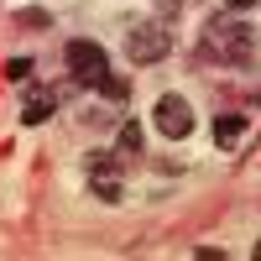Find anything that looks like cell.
Listing matches in <instances>:
<instances>
[{"label": "cell", "mask_w": 261, "mask_h": 261, "mask_svg": "<svg viewBox=\"0 0 261 261\" xmlns=\"http://www.w3.org/2000/svg\"><path fill=\"white\" fill-rule=\"evenodd\" d=\"M204 47L220 58V63H246L256 53V32L246 27L241 16H214L204 27Z\"/></svg>", "instance_id": "obj_1"}, {"label": "cell", "mask_w": 261, "mask_h": 261, "mask_svg": "<svg viewBox=\"0 0 261 261\" xmlns=\"http://www.w3.org/2000/svg\"><path fill=\"white\" fill-rule=\"evenodd\" d=\"M167 47H172V32L162 21H141V27L125 32V58L130 63H157V58H167Z\"/></svg>", "instance_id": "obj_2"}, {"label": "cell", "mask_w": 261, "mask_h": 261, "mask_svg": "<svg viewBox=\"0 0 261 261\" xmlns=\"http://www.w3.org/2000/svg\"><path fill=\"white\" fill-rule=\"evenodd\" d=\"M63 58H68V73H79L84 84H99L105 73H110L105 47H99V42H89V37H73L68 47H63Z\"/></svg>", "instance_id": "obj_3"}, {"label": "cell", "mask_w": 261, "mask_h": 261, "mask_svg": "<svg viewBox=\"0 0 261 261\" xmlns=\"http://www.w3.org/2000/svg\"><path fill=\"white\" fill-rule=\"evenodd\" d=\"M151 120H157V130H162L167 141H188L193 136V105L183 94H162L157 110H151Z\"/></svg>", "instance_id": "obj_4"}, {"label": "cell", "mask_w": 261, "mask_h": 261, "mask_svg": "<svg viewBox=\"0 0 261 261\" xmlns=\"http://www.w3.org/2000/svg\"><path fill=\"white\" fill-rule=\"evenodd\" d=\"M89 188H94V199H105V204H120V172H115V151H94V157H89Z\"/></svg>", "instance_id": "obj_5"}, {"label": "cell", "mask_w": 261, "mask_h": 261, "mask_svg": "<svg viewBox=\"0 0 261 261\" xmlns=\"http://www.w3.org/2000/svg\"><path fill=\"white\" fill-rule=\"evenodd\" d=\"M53 105H58L53 89H32L27 99H21V120H27V125H42V120L53 115Z\"/></svg>", "instance_id": "obj_6"}, {"label": "cell", "mask_w": 261, "mask_h": 261, "mask_svg": "<svg viewBox=\"0 0 261 261\" xmlns=\"http://www.w3.org/2000/svg\"><path fill=\"white\" fill-rule=\"evenodd\" d=\"M241 136H246V115H220L214 120V141L220 146H241Z\"/></svg>", "instance_id": "obj_7"}, {"label": "cell", "mask_w": 261, "mask_h": 261, "mask_svg": "<svg viewBox=\"0 0 261 261\" xmlns=\"http://www.w3.org/2000/svg\"><path fill=\"white\" fill-rule=\"evenodd\" d=\"M120 157H141V125L136 120L120 125Z\"/></svg>", "instance_id": "obj_8"}, {"label": "cell", "mask_w": 261, "mask_h": 261, "mask_svg": "<svg viewBox=\"0 0 261 261\" xmlns=\"http://www.w3.org/2000/svg\"><path fill=\"white\" fill-rule=\"evenodd\" d=\"M99 89L110 94V99H120V94H125V79H110V73H105V79H99Z\"/></svg>", "instance_id": "obj_9"}, {"label": "cell", "mask_w": 261, "mask_h": 261, "mask_svg": "<svg viewBox=\"0 0 261 261\" xmlns=\"http://www.w3.org/2000/svg\"><path fill=\"white\" fill-rule=\"evenodd\" d=\"M256 6V0H230V11H251Z\"/></svg>", "instance_id": "obj_10"}, {"label": "cell", "mask_w": 261, "mask_h": 261, "mask_svg": "<svg viewBox=\"0 0 261 261\" xmlns=\"http://www.w3.org/2000/svg\"><path fill=\"white\" fill-rule=\"evenodd\" d=\"M256 261H261V241H256Z\"/></svg>", "instance_id": "obj_11"}]
</instances>
